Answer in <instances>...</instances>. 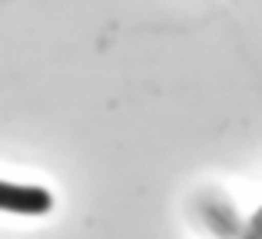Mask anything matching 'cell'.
I'll list each match as a JSON object with an SVG mask.
<instances>
[{
    "label": "cell",
    "mask_w": 262,
    "mask_h": 239,
    "mask_svg": "<svg viewBox=\"0 0 262 239\" xmlns=\"http://www.w3.org/2000/svg\"><path fill=\"white\" fill-rule=\"evenodd\" d=\"M0 206L10 213H47L53 206V196L40 186H17V183H0Z\"/></svg>",
    "instance_id": "obj_1"
},
{
    "label": "cell",
    "mask_w": 262,
    "mask_h": 239,
    "mask_svg": "<svg viewBox=\"0 0 262 239\" xmlns=\"http://www.w3.org/2000/svg\"><path fill=\"white\" fill-rule=\"evenodd\" d=\"M246 239H262V209L256 216H252V223H249V233H246Z\"/></svg>",
    "instance_id": "obj_2"
}]
</instances>
